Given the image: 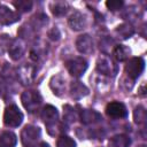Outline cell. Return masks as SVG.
Here are the masks:
<instances>
[{"label":"cell","mask_w":147,"mask_h":147,"mask_svg":"<svg viewBox=\"0 0 147 147\" xmlns=\"http://www.w3.org/2000/svg\"><path fill=\"white\" fill-rule=\"evenodd\" d=\"M41 118L45 122L49 133L52 132V130H54L52 136L57 133V130H59L57 127H60L59 126V111L54 106L52 105L45 106L44 109L41 110Z\"/></svg>","instance_id":"cell-1"},{"label":"cell","mask_w":147,"mask_h":147,"mask_svg":"<svg viewBox=\"0 0 147 147\" xmlns=\"http://www.w3.org/2000/svg\"><path fill=\"white\" fill-rule=\"evenodd\" d=\"M21 100H22V103H23L24 108L29 113H36L39 109V107L41 105V101H42L41 95L37 91H32V90L24 91L22 93Z\"/></svg>","instance_id":"cell-2"},{"label":"cell","mask_w":147,"mask_h":147,"mask_svg":"<svg viewBox=\"0 0 147 147\" xmlns=\"http://www.w3.org/2000/svg\"><path fill=\"white\" fill-rule=\"evenodd\" d=\"M40 139V129L34 125H26L21 132V140L24 147H37Z\"/></svg>","instance_id":"cell-3"},{"label":"cell","mask_w":147,"mask_h":147,"mask_svg":"<svg viewBox=\"0 0 147 147\" xmlns=\"http://www.w3.org/2000/svg\"><path fill=\"white\" fill-rule=\"evenodd\" d=\"M3 122L9 127H17L23 122V114L18 109L17 106L10 105L5 109L3 113Z\"/></svg>","instance_id":"cell-4"},{"label":"cell","mask_w":147,"mask_h":147,"mask_svg":"<svg viewBox=\"0 0 147 147\" xmlns=\"http://www.w3.org/2000/svg\"><path fill=\"white\" fill-rule=\"evenodd\" d=\"M67 69L69 71V74L76 78H79L84 75V72L87 69V61L83 57H72L70 60H68L65 62Z\"/></svg>","instance_id":"cell-5"},{"label":"cell","mask_w":147,"mask_h":147,"mask_svg":"<svg viewBox=\"0 0 147 147\" xmlns=\"http://www.w3.org/2000/svg\"><path fill=\"white\" fill-rule=\"evenodd\" d=\"M145 68V61L141 57H132L125 65V72L131 79H137Z\"/></svg>","instance_id":"cell-6"},{"label":"cell","mask_w":147,"mask_h":147,"mask_svg":"<svg viewBox=\"0 0 147 147\" xmlns=\"http://www.w3.org/2000/svg\"><path fill=\"white\" fill-rule=\"evenodd\" d=\"M16 77L23 85H29L33 82V79L36 77V68L31 64L25 63L17 69Z\"/></svg>","instance_id":"cell-7"},{"label":"cell","mask_w":147,"mask_h":147,"mask_svg":"<svg viewBox=\"0 0 147 147\" xmlns=\"http://www.w3.org/2000/svg\"><path fill=\"white\" fill-rule=\"evenodd\" d=\"M96 69L99 72L107 75V76H115L117 74V65L114 61H111L108 56L103 55L98 59L96 62Z\"/></svg>","instance_id":"cell-8"},{"label":"cell","mask_w":147,"mask_h":147,"mask_svg":"<svg viewBox=\"0 0 147 147\" xmlns=\"http://www.w3.org/2000/svg\"><path fill=\"white\" fill-rule=\"evenodd\" d=\"M106 113L111 118H125L127 116L126 107L119 101H113L107 105Z\"/></svg>","instance_id":"cell-9"},{"label":"cell","mask_w":147,"mask_h":147,"mask_svg":"<svg viewBox=\"0 0 147 147\" xmlns=\"http://www.w3.org/2000/svg\"><path fill=\"white\" fill-rule=\"evenodd\" d=\"M25 49H26V46H25L24 40L22 38H16L11 40V44L8 48V53L13 60L17 61L24 55Z\"/></svg>","instance_id":"cell-10"},{"label":"cell","mask_w":147,"mask_h":147,"mask_svg":"<svg viewBox=\"0 0 147 147\" xmlns=\"http://www.w3.org/2000/svg\"><path fill=\"white\" fill-rule=\"evenodd\" d=\"M20 20V14L10 10L7 6L0 5V23L5 25L13 24Z\"/></svg>","instance_id":"cell-11"},{"label":"cell","mask_w":147,"mask_h":147,"mask_svg":"<svg viewBox=\"0 0 147 147\" xmlns=\"http://www.w3.org/2000/svg\"><path fill=\"white\" fill-rule=\"evenodd\" d=\"M76 48L82 54H90L93 52V40L88 34H82L76 40Z\"/></svg>","instance_id":"cell-12"},{"label":"cell","mask_w":147,"mask_h":147,"mask_svg":"<svg viewBox=\"0 0 147 147\" xmlns=\"http://www.w3.org/2000/svg\"><path fill=\"white\" fill-rule=\"evenodd\" d=\"M79 117H80V121L83 124H95L98 122H100L102 119L101 115L93 110V109H83L80 113H79Z\"/></svg>","instance_id":"cell-13"},{"label":"cell","mask_w":147,"mask_h":147,"mask_svg":"<svg viewBox=\"0 0 147 147\" xmlns=\"http://www.w3.org/2000/svg\"><path fill=\"white\" fill-rule=\"evenodd\" d=\"M68 22H69L70 28L72 30H75V31L83 30L86 26V18H85V16L80 11H74L70 15Z\"/></svg>","instance_id":"cell-14"},{"label":"cell","mask_w":147,"mask_h":147,"mask_svg":"<svg viewBox=\"0 0 147 147\" xmlns=\"http://www.w3.org/2000/svg\"><path fill=\"white\" fill-rule=\"evenodd\" d=\"M49 85H51V88L54 94L61 95L65 91V78L60 74L56 76H53Z\"/></svg>","instance_id":"cell-15"},{"label":"cell","mask_w":147,"mask_h":147,"mask_svg":"<svg viewBox=\"0 0 147 147\" xmlns=\"http://www.w3.org/2000/svg\"><path fill=\"white\" fill-rule=\"evenodd\" d=\"M70 92H71V96L74 99H82L83 96L88 94V88L82 83V82H72L70 85Z\"/></svg>","instance_id":"cell-16"},{"label":"cell","mask_w":147,"mask_h":147,"mask_svg":"<svg viewBox=\"0 0 147 147\" xmlns=\"http://www.w3.org/2000/svg\"><path fill=\"white\" fill-rule=\"evenodd\" d=\"M130 54H131V49H130L127 46H125V45H117V46H115L114 49H113V55H114V57H115L117 61H119V62L126 61V60L129 59Z\"/></svg>","instance_id":"cell-17"},{"label":"cell","mask_w":147,"mask_h":147,"mask_svg":"<svg viewBox=\"0 0 147 147\" xmlns=\"http://www.w3.org/2000/svg\"><path fill=\"white\" fill-rule=\"evenodd\" d=\"M17 144L16 134L6 131L0 136V147H15Z\"/></svg>","instance_id":"cell-18"},{"label":"cell","mask_w":147,"mask_h":147,"mask_svg":"<svg viewBox=\"0 0 147 147\" xmlns=\"http://www.w3.org/2000/svg\"><path fill=\"white\" fill-rule=\"evenodd\" d=\"M131 144V140L125 134H116L110 138L109 146L110 147H129Z\"/></svg>","instance_id":"cell-19"},{"label":"cell","mask_w":147,"mask_h":147,"mask_svg":"<svg viewBox=\"0 0 147 147\" xmlns=\"http://www.w3.org/2000/svg\"><path fill=\"white\" fill-rule=\"evenodd\" d=\"M116 32L119 34V37H122L123 39H127L130 38L133 33H134V29L131 24L129 23H123L121 25H118L116 28Z\"/></svg>","instance_id":"cell-20"},{"label":"cell","mask_w":147,"mask_h":147,"mask_svg":"<svg viewBox=\"0 0 147 147\" xmlns=\"http://www.w3.org/2000/svg\"><path fill=\"white\" fill-rule=\"evenodd\" d=\"M13 3L17 9V11H21V13L30 11L33 6V2L31 0H17V1H14Z\"/></svg>","instance_id":"cell-21"},{"label":"cell","mask_w":147,"mask_h":147,"mask_svg":"<svg viewBox=\"0 0 147 147\" xmlns=\"http://www.w3.org/2000/svg\"><path fill=\"white\" fill-rule=\"evenodd\" d=\"M48 22V17L45 14H37L32 17V26L33 29H41Z\"/></svg>","instance_id":"cell-22"},{"label":"cell","mask_w":147,"mask_h":147,"mask_svg":"<svg viewBox=\"0 0 147 147\" xmlns=\"http://www.w3.org/2000/svg\"><path fill=\"white\" fill-rule=\"evenodd\" d=\"M68 8L69 6L65 2H55L52 6V13L55 16H63L68 11Z\"/></svg>","instance_id":"cell-23"},{"label":"cell","mask_w":147,"mask_h":147,"mask_svg":"<svg viewBox=\"0 0 147 147\" xmlns=\"http://www.w3.org/2000/svg\"><path fill=\"white\" fill-rule=\"evenodd\" d=\"M133 118H134V122L137 124H142L146 122V110L144 107L139 106L134 109V113H133Z\"/></svg>","instance_id":"cell-24"},{"label":"cell","mask_w":147,"mask_h":147,"mask_svg":"<svg viewBox=\"0 0 147 147\" xmlns=\"http://www.w3.org/2000/svg\"><path fill=\"white\" fill-rule=\"evenodd\" d=\"M57 147H76V142L69 136L61 134L57 139Z\"/></svg>","instance_id":"cell-25"},{"label":"cell","mask_w":147,"mask_h":147,"mask_svg":"<svg viewBox=\"0 0 147 147\" xmlns=\"http://www.w3.org/2000/svg\"><path fill=\"white\" fill-rule=\"evenodd\" d=\"M11 40L13 39L6 33L0 34V55H2L3 53L8 52V48L10 46V44H11Z\"/></svg>","instance_id":"cell-26"},{"label":"cell","mask_w":147,"mask_h":147,"mask_svg":"<svg viewBox=\"0 0 147 147\" xmlns=\"http://www.w3.org/2000/svg\"><path fill=\"white\" fill-rule=\"evenodd\" d=\"M0 75H1V77L2 78H5L6 80H13V78H14V76L16 75V72L7 64V63H5V65L1 68V70H0Z\"/></svg>","instance_id":"cell-27"},{"label":"cell","mask_w":147,"mask_h":147,"mask_svg":"<svg viewBox=\"0 0 147 147\" xmlns=\"http://www.w3.org/2000/svg\"><path fill=\"white\" fill-rule=\"evenodd\" d=\"M123 5H124V2L122 0H109V1L106 2L107 8L111 11H116V10L121 9L123 7Z\"/></svg>","instance_id":"cell-28"},{"label":"cell","mask_w":147,"mask_h":147,"mask_svg":"<svg viewBox=\"0 0 147 147\" xmlns=\"http://www.w3.org/2000/svg\"><path fill=\"white\" fill-rule=\"evenodd\" d=\"M75 109L72 108V107H70V106H65L64 107V119L65 121H68V122H72V121H75V118H76V113L74 111Z\"/></svg>","instance_id":"cell-29"},{"label":"cell","mask_w":147,"mask_h":147,"mask_svg":"<svg viewBox=\"0 0 147 147\" xmlns=\"http://www.w3.org/2000/svg\"><path fill=\"white\" fill-rule=\"evenodd\" d=\"M48 37H49L52 40H59V39H60V31H59L56 28H53V29L48 32Z\"/></svg>","instance_id":"cell-30"},{"label":"cell","mask_w":147,"mask_h":147,"mask_svg":"<svg viewBox=\"0 0 147 147\" xmlns=\"http://www.w3.org/2000/svg\"><path fill=\"white\" fill-rule=\"evenodd\" d=\"M37 147H49V145H48V144H46V142H40Z\"/></svg>","instance_id":"cell-31"}]
</instances>
